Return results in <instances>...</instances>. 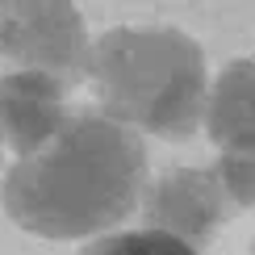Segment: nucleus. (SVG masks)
<instances>
[{"instance_id": "nucleus-1", "label": "nucleus", "mask_w": 255, "mask_h": 255, "mask_svg": "<svg viewBox=\"0 0 255 255\" xmlns=\"http://www.w3.org/2000/svg\"><path fill=\"white\" fill-rule=\"evenodd\" d=\"M146 188L142 134L105 113H67L59 134L4 176V209L38 239H84L118 226Z\"/></svg>"}, {"instance_id": "nucleus-2", "label": "nucleus", "mask_w": 255, "mask_h": 255, "mask_svg": "<svg viewBox=\"0 0 255 255\" xmlns=\"http://www.w3.org/2000/svg\"><path fill=\"white\" fill-rule=\"evenodd\" d=\"M88 88L109 122L159 138H188L205 118V50L172 25H118L88 50Z\"/></svg>"}, {"instance_id": "nucleus-3", "label": "nucleus", "mask_w": 255, "mask_h": 255, "mask_svg": "<svg viewBox=\"0 0 255 255\" xmlns=\"http://www.w3.org/2000/svg\"><path fill=\"white\" fill-rule=\"evenodd\" d=\"M88 50L92 42L76 4H0V59L13 63V71H38L71 88L88 76Z\"/></svg>"}, {"instance_id": "nucleus-4", "label": "nucleus", "mask_w": 255, "mask_h": 255, "mask_svg": "<svg viewBox=\"0 0 255 255\" xmlns=\"http://www.w3.org/2000/svg\"><path fill=\"white\" fill-rule=\"evenodd\" d=\"M138 205H142L146 230L172 235L188 247L218 235L239 214V205L222 188L214 167H167L155 180H146Z\"/></svg>"}, {"instance_id": "nucleus-5", "label": "nucleus", "mask_w": 255, "mask_h": 255, "mask_svg": "<svg viewBox=\"0 0 255 255\" xmlns=\"http://www.w3.org/2000/svg\"><path fill=\"white\" fill-rule=\"evenodd\" d=\"M67 84L38 71L0 76V146H13L17 159L34 155L67 122Z\"/></svg>"}, {"instance_id": "nucleus-6", "label": "nucleus", "mask_w": 255, "mask_h": 255, "mask_svg": "<svg viewBox=\"0 0 255 255\" xmlns=\"http://www.w3.org/2000/svg\"><path fill=\"white\" fill-rule=\"evenodd\" d=\"M201 122L222 151H255V55L235 59L214 80Z\"/></svg>"}, {"instance_id": "nucleus-7", "label": "nucleus", "mask_w": 255, "mask_h": 255, "mask_svg": "<svg viewBox=\"0 0 255 255\" xmlns=\"http://www.w3.org/2000/svg\"><path fill=\"white\" fill-rule=\"evenodd\" d=\"M80 255H201V251L172 235H159V230H122V235H105L88 243Z\"/></svg>"}, {"instance_id": "nucleus-8", "label": "nucleus", "mask_w": 255, "mask_h": 255, "mask_svg": "<svg viewBox=\"0 0 255 255\" xmlns=\"http://www.w3.org/2000/svg\"><path fill=\"white\" fill-rule=\"evenodd\" d=\"M214 172L239 209L255 205V151H222Z\"/></svg>"}]
</instances>
